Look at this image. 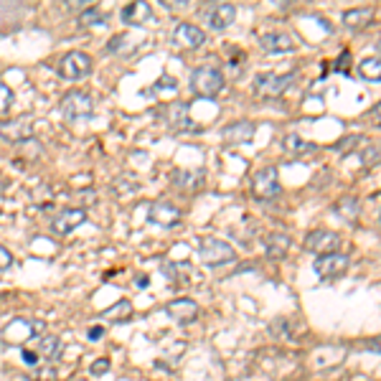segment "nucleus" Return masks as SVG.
I'll return each mask as SVG.
<instances>
[{"instance_id":"nucleus-1","label":"nucleus","mask_w":381,"mask_h":381,"mask_svg":"<svg viewBox=\"0 0 381 381\" xmlns=\"http://www.w3.org/2000/svg\"><path fill=\"white\" fill-rule=\"evenodd\" d=\"M224 74H221L219 69H213V66H199V69L191 74V89H194V94H199V97H216L221 89H224Z\"/></svg>"},{"instance_id":"nucleus-2","label":"nucleus","mask_w":381,"mask_h":381,"mask_svg":"<svg viewBox=\"0 0 381 381\" xmlns=\"http://www.w3.org/2000/svg\"><path fill=\"white\" fill-rule=\"evenodd\" d=\"M292 82H295V71H290V74H257L254 77V92L265 99H277L280 94L290 89Z\"/></svg>"},{"instance_id":"nucleus-3","label":"nucleus","mask_w":381,"mask_h":381,"mask_svg":"<svg viewBox=\"0 0 381 381\" xmlns=\"http://www.w3.org/2000/svg\"><path fill=\"white\" fill-rule=\"evenodd\" d=\"M46 330V325L41 320H26V318H15L3 328V341L13 343V346H23L31 338L41 336Z\"/></svg>"},{"instance_id":"nucleus-4","label":"nucleus","mask_w":381,"mask_h":381,"mask_svg":"<svg viewBox=\"0 0 381 381\" xmlns=\"http://www.w3.org/2000/svg\"><path fill=\"white\" fill-rule=\"evenodd\" d=\"M89 71H92V58L85 51H69L58 61V77L66 79V82L85 79Z\"/></svg>"},{"instance_id":"nucleus-5","label":"nucleus","mask_w":381,"mask_h":381,"mask_svg":"<svg viewBox=\"0 0 381 381\" xmlns=\"http://www.w3.org/2000/svg\"><path fill=\"white\" fill-rule=\"evenodd\" d=\"M158 120H161L170 132H183L191 125V115H188L186 102H168L158 110Z\"/></svg>"},{"instance_id":"nucleus-6","label":"nucleus","mask_w":381,"mask_h":381,"mask_svg":"<svg viewBox=\"0 0 381 381\" xmlns=\"http://www.w3.org/2000/svg\"><path fill=\"white\" fill-rule=\"evenodd\" d=\"M282 186H280V175H277V168H262L254 173L252 178V194L254 199H262V201H270L275 196H280Z\"/></svg>"},{"instance_id":"nucleus-7","label":"nucleus","mask_w":381,"mask_h":381,"mask_svg":"<svg viewBox=\"0 0 381 381\" xmlns=\"http://www.w3.org/2000/svg\"><path fill=\"white\" fill-rule=\"evenodd\" d=\"M338 246H341V234L330 232V229H316V232L308 234V239H305V249L318 257H323V254H336Z\"/></svg>"},{"instance_id":"nucleus-8","label":"nucleus","mask_w":381,"mask_h":381,"mask_svg":"<svg viewBox=\"0 0 381 381\" xmlns=\"http://www.w3.org/2000/svg\"><path fill=\"white\" fill-rule=\"evenodd\" d=\"M201 259H204L208 267H219V265H226V262H232L234 249L232 244L224 239H206L204 246H201Z\"/></svg>"},{"instance_id":"nucleus-9","label":"nucleus","mask_w":381,"mask_h":381,"mask_svg":"<svg viewBox=\"0 0 381 381\" xmlns=\"http://www.w3.org/2000/svg\"><path fill=\"white\" fill-rule=\"evenodd\" d=\"M316 275L320 280H336L341 277L343 272L349 270V257L341 252L336 254H323V257H318L316 259Z\"/></svg>"},{"instance_id":"nucleus-10","label":"nucleus","mask_w":381,"mask_h":381,"mask_svg":"<svg viewBox=\"0 0 381 381\" xmlns=\"http://www.w3.org/2000/svg\"><path fill=\"white\" fill-rule=\"evenodd\" d=\"M61 110H64L66 120H82V117H89L92 115V97L87 92H69L61 102Z\"/></svg>"},{"instance_id":"nucleus-11","label":"nucleus","mask_w":381,"mask_h":381,"mask_svg":"<svg viewBox=\"0 0 381 381\" xmlns=\"http://www.w3.org/2000/svg\"><path fill=\"white\" fill-rule=\"evenodd\" d=\"M87 221V208H64V211L54 216L51 221V232L58 234V237H66L71 234L77 226H82Z\"/></svg>"},{"instance_id":"nucleus-12","label":"nucleus","mask_w":381,"mask_h":381,"mask_svg":"<svg viewBox=\"0 0 381 381\" xmlns=\"http://www.w3.org/2000/svg\"><path fill=\"white\" fill-rule=\"evenodd\" d=\"M148 221L170 229V226H175L181 221V208L173 206L170 201H156V204H150L148 208Z\"/></svg>"},{"instance_id":"nucleus-13","label":"nucleus","mask_w":381,"mask_h":381,"mask_svg":"<svg viewBox=\"0 0 381 381\" xmlns=\"http://www.w3.org/2000/svg\"><path fill=\"white\" fill-rule=\"evenodd\" d=\"M234 18H237V8H234L232 3H216V6H211L206 11V23L213 31L229 28L234 23Z\"/></svg>"},{"instance_id":"nucleus-14","label":"nucleus","mask_w":381,"mask_h":381,"mask_svg":"<svg viewBox=\"0 0 381 381\" xmlns=\"http://www.w3.org/2000/svg\"><path fill=\"white\" fill-rule=\"evenodd\" d=\"M168 316L173 318L175 323H194L196 318H199V305L194 303V300H188V297H175V300H170L168 303Z\"/></svg>"},{"instance_id":"nucleus-15","label":"nucleus","mask_w":381,"mask_h":381,"mask_svg":"<svg viewBox=\"0 0 381 381\" xmlns=\"http://www.w3.org/2000/svg\"><path fill=\"white\" fill-rule=\"evenodd\" d=\"M0 137L6 142H26L28 137H33V125L28 120H8V123L0 125Z\"/></svg>"},{"instance_id":"nucleus-16","label":"nucleus","mask_w":381,"mask_h":381,"mask_svg":"<svg viewBox=\"0 0 381 381\" xmlns=\"http://www.w3.org/2000/svg\"><path fill=\"white\" fill-rule=\"evenodd\" d=\"M173 41L183 49H199L201 44H206V33L201 31L194 23H178L173 33Z\"/></svg>"},{"instance_id":"nucleus-17","label":"nucleus","mask_w":381,"mask_h":381,"mask_svg":"<svg viewBox=\"0 0 381 381\" xmlns=\"http://www.w3.org/2000/svg\"><path fill=\"white\" fill-rule=\"evenodd\" d=\"M262 49L267 54H287L295 49V39H292L290 33H282V31H275V33H265L262 39H259Z\"/></svg>"},{"instance_id":"nucleus-18","label":"nucleus","mask_w":381,"mask_h":381,"mask_svg":"<svg viewBox=\"0 0 381 381\" xmlns=\"http://www.w3.org/2000/svg\"><path fill=\"white\" fill-rule=\"evenodd\" d=\"M123 20L127 26H148L153 20V8H150V3H142V0L130 3L127 8H123Z\"/></svg>"},{"instance_id":"nucleus-19","label":"nucleus","mask_w":381,"mask_h":381,"mask_svg":"<svg viewBox=\"0 0 381 381\" xmlns=\"http://www.w3.org/2000/svg\"><path fill=\"white\" fill-rule=\"evenodd\" d=\"M254 132H257V127H254L252 123H234L221 130V135H224V140L229 142V145H244V142L252 140Z\"/></svg>"},{"instance_id":"nucleus-20","label":"nucleus","mask_w":381,"mask_h":381,"mask_svg":"<svg viewBox=\"0 0 381 381\" xmlns=\"http://www.w3.org/2000/svg\"><path fill=\"white\" fill-rule=\"evenodd\" d=\"M371 20H374V11L371 8H351L343 13V23L349 31H363L366 26H371Z\"/></svg>"},{"instance_id":"nucleus-21","label":"nucleus","mask_w":381,"mask_h":381,"mask_svg":"<svg viewBox=\"0 0 381 381\" xmlns=\"http://www.w3.org/2000/svg\"><path fill=\"white\" fill-rule=\"evenodd\" d=\"M290 246H292V242H290V237H287V234L275 232V234H270V237H267L265 252H267V257H270V259H285V257H287V252H290Z\"/></svg>"},{"instance_id":"nucleus-22","label":"nucleus","mask_w":381,"mask_h":381,"mask_svg":"<svg viewBox=\"0 0 381 381\" xmlns=\"http://www.w3.org/2000/svg\"><path fill=\"white\" fill-rule=\"evenodd\" d=\"M175 186H181L183 191H199L206 181V173L204 170H175L173 175Z\"/></svg>"},{"instance_id":"nucleus-23","label":"nucleus","mask_w":381,"mask_h":381,"mask_svg":"<svg viewBox=\"0 0 381 381\" xmlns=\"http://www.w3.org/2000/svg\"><path fill=\"white\" fill-rule=\"evenodd\" d=\"M130 316H132V303H130V300H117L112 308H107L104 313H99V318L112 320V323H125Z\"/></svg>"},{"instance_id":"nucleus-24","label":"nucleus","mask_w":381,"mask_h":381,"mask_svg":"<svg viewBox=\"0 0 381 381\" xmlns=\"http://www.w3.org/2000/svg\"><path fill=\"white\" fill-rule=\"evenodd\" d=\"M333 211H336V216H341L343 221H356L361 206H358V199H356V196H343L336 206H333Z\"/></svg>"},{"instance_id":"nucleus-25","label":"nucleus","mask_w":381,"mask_h":381,"mask_svg":"<svg viewBox=\"0 0 381 381\" xmlns=\"http://www.w3.org/2000/svg\"><path fill=\"white\" fill-rule=\"evenodd\" d=\"M39 356L46 361H54L61 356V338L58 336H46L39 341Z\"/></svg>"},{"instance_id":"nucleus-26","label":"nucleus","mask_w":381,"mask_h":381,"mask_svg":"<svg viewBox=\"0 0 381 381\" xmlns=\"http://www.w3.org/2000/svg\"><path fill=\"white\" fill-rule=\"evenodd\" d=\"M358 71H361V77L366 79V82H379L381 79V61L379 56H371V58H363L361 64H358Z\"/></svg>"},{"instance_id":"nucleus-27","label":"nucleus","mask_w":381,"mask_h":381,"mask_svg":"<svg viewBox=\"0 0 381 381\" xmlns=\"http://www.w3.org/2000/svg\"><path fill=\"white\" fill-rule=\"evenodd\" d=\"M285 150L290 156H305V153H313V145L308 140H303L300 135H287L285 137Z\"/></svg>"},{"instance_id":"nucleus-28","label":"nucleus","mask_w":381,"mask_h":381,"mask_svg":"<svg viewBox=\"0 0 381 381\" xmlns=\"http://www.w3.org/2000/svg\"><path fill=\"white\" fill-rule=\"evenodd\" d=\"M79 23H82V26H102V23H104L102 8H97V6L85 8V11L79 13Z\"/></svg>"},{"instance_id":"nucleus-29","label":"nucleus","mask_w":381,"mask_h":381,"mask_svg":"<svg viewBox=\"0 0 381 381\" xmlns=\"http://www.w3.org/2000/svg\"><path fill=\"white\" fill-rule=\"evenodd\" d=\"M361 161L366 168H376V165H379V148H376L374 142H366V145H363Z\"/></svg>"},{"instance_id":"nucleus-30","label":"nucleus","mask_w":381,"mask_h":381,"mask_svg":"<svg viewBox=\"0 0 381 381\" xmlns=\"http://www.w3.org/2000/svg\"><path fill=\"white\" fill-rule=\"evenodd\" d=\"M13 99H15V97H13V89L0 82V117L8 115V110L13 107Z\"/></svg>"},{"instance_id":"nucleus-31","label":"nucleus","mask_w":381,"mask_h":381,"mask_svg":"<svg viewBox=\"0 0 381 381\" xmlns=\"http://www.w3.org/2000/svg\"><path fill=\"white\" fill-rule=\"evenodd\" d=\"M127 44H130V39L123 33V36H115V39L110 41V46H107V49H110L112 54H123L125 49H127Z\"/></svg>"},{"instance_id":"nucleus-32","label":"nucleus","mask_w":381,"mask_h":381,"mask_svg":"<svg viewBox=\"0 0 381 381\" xmlns=\"http://www.w3.org/2000/svg\"><path fill=\"white\" fill-rule=\"evenodd\" d=\"M89 371H92V376L107 374V371H110V358H97V361L89 366Z\"/></svg>"},{"instance_id":"nucleus-33","label":"nucleus","mask_w":381,"mask_h":381,"mask_svg":"<svg viewBox=\"0 0 381 381\" xmlns=\"http://www.w3.org/2000/svg\"><path fill=\"white\" fill-rule=\"evenodd\" d=\"M11 265H13V254H11V249L0 244V272H6Z\"/></svg>"},{"instance_id":"nucleus-34","label":"nucleus","mask_w":381,"mask_h":381,"mask_svg":"<svg viewBox=\"0 0 381 381\" xmlns=\"http://www.w3.org/2000/svg\"><path fill=\"white\" fill-rule=\"evenodd\" d=\"M349 61H351V51H343L341 56H338V61H336V71H349Z\"/></svg>"},{"instance_id":"nucleus-35","label":"nucleus","mask_w":381,"mask_h":381,"mask_svg":"<svg viewBox=\"0 0 381 381\" xmlns=\"http://www.w3.org/2000/svg\"><path fill=\"white\" fill-rule=\"evenodd\" d=\"M165 87H168L170 92H175V87H178V85H175V79H173V77H168V79H161L156 89H165Z\"/></svg>"},{"instance_id":"nucleus-36","label":"nucleus","mask_w":381,"mask_h":381,"mask_svg":"<svg viewBox=\"0 0 381 381\" xmlns=\"http://www.w3.org/2000/svg\"><path fill=\"white\" fill-rule=\"evenodd\" d=\"M87 336H89V341H99V338L104 336V328H102V325H94V328L87 333Z\"/></svg>"},{"instance_id":"nucleus-37","label":"nucleus","mask_w":381,"mask_h":381,"mask_svg":"<svg viewBox=\"0 0 381 381\" xmlns=\"http://www.w3.org/2000/svg\"><path fill=\"white\" fill-rule=\"evenodd\" d=\"M20 356H23V361L31 363V366H33V363H36V361H39V354H33V351H26V349H23V354H20Z\"/></svg>"}]
</instances>
